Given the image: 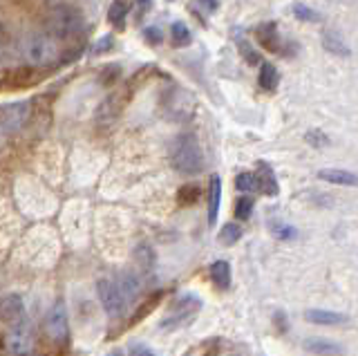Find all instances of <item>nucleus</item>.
<instances>
[{
    "label": "nucleus",
    "instance_id": "nucleus-9",
    "mask_svg": "<svg viewBox=\"0 0 358 356\" xmlns=\"http://www.w3.org/2000/svg\"><path fill=\"white\" fill-rule=\"evenodd\" d=\"M0 318L7 322V327L18 325V322L27 320L25 316V305H22V298L16 294H9L0 300Z\"/></svg>",
    "mask_w": 358,
    "mask_h": 356
},
{
    "label": "nucleus",
    "instance_id": "nucleus-28",
    "mask_svg": "<svg viewBox=\"0 0 358 356\" xmlns=\"http://www.w3.org/2000/svg\"><path fill=\"white\" fill-rule=\"evenodd\" d=\"M137 260L141 264V269L145 271H150L152 269V264H155V253L150 247H145V244H141V247L137 249Z\"/></svg>",
    "mask_w": 358,
    "mask_h": 356
},
{
    "label": "nucleus",
    "instance_id": "nucleus-18",
    "mask_svg": "<svg viewBox=\"0 0 358 356\" xmlns=\"http://www.w3.org/2000/svg\"><path fill=\"white\" fill-rule=\"evenodd\" d=\"M162 298H164V292H155L152 296H148V300H145L143 305H139V309L132 314V318H130L128 325H137V322H141L143 318H148V316L152 314V311L157 309V305L162 303Z\"/></svg>",
    "mask_w": 358,
    "mask_h": 356
},
{
    "label": "nucleus",
    "instance_id": "nucleus-1",
    "mask_svg": "<svg viewBox=\"0 0 358 356\" xmlns=\"http://www.w3.org/2000/svg\"><path fill=\"white\" fill-rule=\"evenodd\" d=\"M20 50L22 57L29 65H36V68H48V65H54L59 61V45L56 41L48 34V31H27L20 41Z\"/></svg>",
    "mask_w": 358,
    "mask_h": 356
},
{
    "label": "nucleus",
    "instance_id": "nucleus-21",
    "mask_svg": "<svg viewBox=\"0 0 358 356\" xmlns=\"http://www.w3.org/2000/svg\"><path fill=\"white\" fill-rule=\"evenodd\" d=\"M257 83H260L264 90H275L280 83V72L275 65L271 63H262L260 68V76H257Z\"/></svg>",
    "mask_w": 358,
    "mask_h": 356
},
{
    "label": "nucleus",
    "instance_id": "nucleus-4",
    "mask_svg": "<svg viewBox=\"0 0 358 356\" xmlns=\"http://www.w3.org/2000/svg\"><path fill=\"white\" fill-rule=\"evenodd\" d=\"M36 343H34V334L27 320L11 325L5 336V350L9 356H31Z\"/></svg>",
    "mask_w": 358,
    "mask_h": 356
},
{
    "label": "nucleus",
    "instance_id": "nucleus-23",
    "mask_svg": "<svg viewBox=\"0 0 358 356\" xmlns=\"http://www.w3.org/2000/svg\"><path fill=\"white\" fill-rule=\"evenodd\" d=\"M171 38L177 48H186V45H190V41H193V34H190V29L182 23V20H177V23H173V27H171Z\"/></svg>",
    "mask_w": 358,
    "mask_h": 356
},
{
    "label": "nucleus",
    "instance_id": "nucleus-22",
    "mask_svg": "<svg viewBox=\"0 0 358 356\" xmlns=\"http://www.w3.org/2000/svg\"><path fill=\"white\" fill-rule=\"evenodd\" d=\"M322 45L327 48L331 54H338V57H350V48H347V43L336 34V31H327V34L322 36Z\"/></svg>",
    "mask_w": 358,
    "mask_h": 356
},
{
    "label": "nucleus",
    "instance_id": "nucleus-36",
    "mask_svg": "<svg viewBox=\"0 0 358 356\" xmlns=\"http://www.w3.org/2000/svg\"><path fill=\"white\" fill-rule=\"evenodd\" d=\"M3 146H5V135L0 132V148H3Z\"/></svg>",
    "mask_w": 358,
    "mask_h": 356
},
{
    "label": "nucleus",
    "instance_id": "nucleus-17",
    "mask_svg": "<svg viewBox=\"0 0 358 356\" xmlns=\"http://www.w3.org/2000/svg\"><path fill=\"white\" fill-rule=\"evenodd\" d=\"M320 180L336 184V186H356V175L352 171H343V169H322L318 173Z\"/></svg>",
    "mask_w": 358,
    "mask_h": 356
},
{
    "label": "nucleus",
    "instance_id": "nucleus-7",
    "mask_svg": "<svg viewBox=\"0 0 358 356\" xmlns=\"http://www.w3.org/2000/svg\"><path fill=\"white\" fill-rule=\"evenodd\" d=\"M96 294H99V300L101 305H103L106 314L108 316H121L123 309H126V300H123L119 287L115 280H108V278H101L96 283Z\"/></svg>",
    "mask_w": 358,
    "mask_h": 356
},
{
    "label": "nucleus",
    "instance_id": "nucleus-2",
    "mask_svg": "<svg viewBox=\"0 0 358 356\" xmlns=\"http://www.w3.org/2000/svg\"><path fill=\"white\" fill-rule=\"evenodd\" d=\"M45 31L56 41H70L83 34L85 29V20L81 16V12L74 7H67V5H59L50 9L48 20H45Z\"/></svg>",
    "mask_w": 358,
    "mask_h": 356
},
{
    "label": "nucleus",
    "instance_id": "nucleus-33",
    "mask_svg": "<svg viewBox=\"0 0 358 356\" xmlns=\"http://www.w3.org/2000/svg\"><path fill=\"white\" fill-rule=\"evenodd\" d=\"M273 233L278 238H282V240L296 238V229H291V227H273Z\"/></svg>",
    "mask_w": 358,
    "mask_h": 356
},
{
    "label": "nucleus",
    "instance_id": "nucleus-19",
    "mask_svg": "<svg viewBox=\"0 0 358 356\" xmlns=\"http://www.w3.org/2000/svg\"><path fill=\"white\" fill-rule=\"evenodd\" d=\"M210 278L220 289H229L231 287V266L227 260H217L210 264Z\"/></svg>",
    "mask_w": 358,
    "mask_h": 356
},
{
    "label": "nucleus",
    "instance_id": "nucleus-35",
    "mask_svg": "<svg viewBox=\"0 0 358 356\" xmlns=\"http://www.w3.org/2000/svg\"><path fill=\"white\" fill-rule=\"evenodd\" d=\"M242 54H244V57H246V61H249V63H257V61H260V57H257V54L255 52H251L249 50V45H246V43H242Z\"/></svg>",
    "mask_w": 358,
    "mask_h": 356
},
{
    "label": "nucleus",
    "instance_id": "nucleus-34",
    "mask_svg": "<svg viewBox=\"0 0 358 356\" xmlns=\"http://www.w3.org/2000/svg\"><path fill=\"white\" fill-rule=\"evenodd\" d=\"M320 135H322V132L311 130L309 135H307V141H309V143H313V146H324V143H327V139H324V137H322V139H318Z\"/></svg>",
    "mask_w": 358,
    "mask_h": 356
},
{
    "label": "nucleus",
    "instance_id": "nucleus-24",
    "mask_svg": "<svg viewBox=\"0 0 358 356\" xmlns=\"http://www.w3.org/2000/svg\"><path fill=\"white\" fill-rule=\"evenodd\" d=\"M291 14H294L298 20H302V23H320V14L316 12V9L307 7L305 3H294V5H291Z\"/></svg>",
    "mask_w": 358,
    "mask_h": 356
},
{
    "label": "nucleus",
    "instance_id": "nucleus-15",
    "mask_svg": "<svg viewBox=\"0 0 358 356\" xmlns=\"http://www.w3.org/2000/svg\"><path fill=\"white\" fill-rule=\"evenodd\" d=\"M305 318L313 325H341V322L347 320L345 314H338V311H329V309H309L305 311Z\"/></svg>",
    "mask_w": 358,
    "mask_h": 356
},
{
    "label": "nucleus",
    "instance_id": "nucleus-31",
    "mask_svg": "<svg viewBox=\"0 0 358 356\" xmlns=\"http://www.w3.org/2000/svg\"><path fill=\"white\" fill-rule=\"evenodd\" d=\"M112 45H115V38H112V36H103V38H101V41L96 43V45H94L92 54H106V52L112 50Z\"/></svg>",
    "mask_w": 358,
    "mask_h": 356
},
{
    "label": "nucleus",
    "instance_id": "nucleus-30",
    "mask_svg": "<svg viewBox=\"0 0 358 356\" xmlns=\"http://www.w3.org/2000/svg\"><path fill=\"white\" fill-rule=\"evenodd\" d=\"M143 38L148 41V43H152V45H157V43H162V41H164V34H162V29H159V27H145Z\"/></svg>",
    "mask_w": 358,
    "mask_h": 356
},
{
    "label": "nucleus",
    "instance_id": "nucleus-14",
    "mask_svg": "<svg viewBox=\"0 0 358 356\" xmlns=\"http://www.w3.org/2000/svg\"><path fill=\"white\" fill-rule=\"evenodd\" d=\"M255 38L268 52H278L280 50V31H278L275 23H264V25L257 27L255 29Z\"/></svg>",
    "mask_w": 358,
    "mask_h": 356
},
{
    "label": "nucleus",
    "instance_id": "nucleus-13",
    "mask_svg": "<svg viewBox=\"0 0 358 356\" xmlns=\"http://www.w3.org/2000/svg\"><path fill=\"white\" fill-rule=\"evenodd\" d=\"M128 12H130V0H112L108 9V23L117 31H123L126 29Z\"/></svg>",
    "mask_w": 358,
    "mask_h": 356
},
{
    "label": "nucleus",
    "instance_id": "nucleus-5",
    "mask_svg": "<svg viewBox=\"0 0 358 356\" xmlns=\"http://www.w3.org/2000/svg\"><path fill=\"white\" fill-rule=\"evenodd\" d=\"M45 334L54 345L70 343V320H67V311L61 303L54 305L45 316Z\"/></svg>",
    "mask_w": 358,
    "mask_h": 356
},
{
    "label": "nucleus",
    "instance_id": "nucleus-20",
    "mask_svg": "<svg viewBox=\"0 0 358 356\" xmlns=\"http://www.w3.org/2000/svg\"><path fill=\"white\" fill-rule=\"evenodd\" d=\"M220 350H222L220 339H206V341L193 345V348H188L184 356H217Z\"/></svg>",
    "mask_w": 358,
    "mask_h": 356
},
{
    "label": "nucleus",
    "instance_id": "nucleus-10",
    "mask_svg": "<svg viewBox=\"0 0 358 356\" xmlns=\"http://www.w3.org/2000/svg\"><path fill=\"white\" fill-rule=\"evenodd\" d=\"M253 180H255V188L260 193L268 195V197H275L280 193V184L275 180V173L268 164L264 162H257V169L253 173Z\"/></svg>",
    "mask_w": 358,
    "mask_h": 356
},
{
    "label": "nucleus",
    "instance_id": "nucleus-16",
    "mask_svg": "<svg viewBox=\"0 0 358 356\" xmlns=\"http://www.w3.org/2000/svg\"><path fill=\"white\" fill-rule=\"evenodd\" d=\"M115 283H117L119 292H121V296H123L126 303H132V300L137 298V294H139V280H137V276H134V273L123 271V273H119V278H117Z\"/></svg>",
    "mask_w": 358,
    "mask_h": 356
},
{
    "label": "nucleus",
    "instance_id": "nucleus-32",
    "mask_svg": "<svg viewBox=\"0 0 358 356\" xmlns=\"http://www.w3.org/2000/svg\"><path fill=\"white\" fill-rule=\"evenodd\" d=\"M130 356H157L152 350H148L145 345H139V343H134L132 348H130Z\"/></svg>",
    "mask_w": 358,
    "mask_h": 356
},
{
    "label": "nucleus",
    "instance_id": "nucleus-27",
    "mask_svg": "<svg viewBox=\"0 0 358 356\" xmlns=\"http://www.w3.org/2000/svg\"><path fill=\"white\" fill-rule=\"evenodd\" d=\"M253 213V199L251 197H240L238 202H235V218L238 220H249Z\"/></svg>",
    "mask_w": 358,
    "mask_h": 356
},
{
    "label": "nucleus",
    "instance_id": "nucleus-6",
    "mask_svg": "<svg viewBox=\"0 0 358 356\" xmlns=\"http://www.w3.org/2000/svg\"><path fill=\"white\" fill-rule=\"evenodd\" d=\"M29 110H31L29 101H14V104H7L0 108V132H3L5 137L18 132L27 124Z\"/></svg>",
    "mask_w": 358,
    "mask_h": 356
},
{
    "label": "nucleus",
    "instance_id": "nucleus-25",
    "mask_svg": "<svg viewBox=\"0 0 358 356\" xmlns=\"http://www.w3.org/2000/svg\"><path fill=\"white\" fill-rule=\"evenodd\" d=\"M220 242L224 244V247H233L235 242H238L242 238V227L235 225V222H229V225H224L222 231H220Z\"/></svg>",
    "mask_w": 358,
    "mask_h": 356
},
{
    "label": "nucleus",
    "instance_id": "nucleus-11",
    "mask_svg": "<svg viewBox=\"0 0 358 356\" xmlns=\"http://www.w3.org/2000/svg\"><path fill=\"white\" fill-rule=\"evenodd\" d=\"M305 350L316 354V356H341L345 354V348L338 345L331 339H320V336H311L305 341Z\"/></svg>",
    "mask_w": 358,
    "mask_h": 356
},
{
    "label": "nucleus",
    "instance_id": "nucleus-38",
    "mask_svg": "<svg viewBox=\"0 0 358 356\" xmlns=\"http://www.w3.org/2000/svg\"><path fill=\"white\" fill-rule=\"evenodd\" d=\"M112 356H123L121 352H112Z\"/></svg>",
    "mask_w": 358,
    "mask_h": 356
},
{
    "label": "nucleus",
    "instance_id": "nucleus-29",
    "mask_svg": "<svg viewBox=\"0 0 358 356\" xmlns=\"http://www.w3.org/2000/svg\"><path fill=\"white\" fill-rule=\"evenodd\" d=\"M235 188L242 193H251L255 191V180H253V173H240L235 177Z\"/></svg>",
    "mask_w": 358,
    "mask_h": 356
},
{
    "label": "nucleus",
    "instance_id": "nucleus-8",
    "mask_svg": "<svg viewBox=\"0 0 358 356\" xmlns=\"http://www.w3.org/2000/svg\"><path fill=\"white\" fill-rule=\"evenodd\" d=\"M126 99H128V92L126 90H115L112 94H108L103 101H101L99 110H96V121L101 126H110L115 124L119 119V115L123 113V108H126Z\"/></svg>",
    "mask_w": 358,
    "mask_h": 356
},
{
    "label": "nucleus",
    "instance_id": "nucleus-3",
    "mask_svg": "<svg viewBox=\"0 0 358 356\" xmlns=\"http://www.w3.org/2000/svg\"><path fill=\"white\" fill-rule=\"evenodd\" d=\"M173 166L182 175H197L204 169V152L193 137H184L173 148Z\"/></svg>",
    "mask_w": 358,
    "mask_h": 356
},
{
    "label": "nucleus",
    "instance_id": "nucleus-26",
    "mask_svg": "<svg viewBox=\"0 0 358 356\" xmlns=\"http://www.w3.org/2000/svg\"><path fill=\"white\" fill-rule=\"evenodd\" d=\"M197 199H199V186L197 184H186V186L179 188L177 202L182 206H193V204H197Z\"/></svg>",
    "mask_w": 358,
    "mask_h": 356
},
{
    "label": "nucleus",
    "instance_id": "nucleus-12",
    "mask_svg": "<svg viewBox=\"0 0 358 356\" xmlns=\"http://www.w3.org/2000/svg\"><path fill=\"white\" fill-rule=\"evenodd\" d=\"M220 204H222V177L213 175L208 182V225L210 227H215V222H217Z\"/></svg>",
    "mask_w": 358,
    "mask_h": 356
},
{
    "label": "nucleus",
    "instance_id": "nucleus-37",
    "mask_svg": "<svg viewBox=\"0 0 358 356\" xmlns=\"http://www.w3.org/2000/svg\"><path fill=\"white\" fill-rule=\"evenodd\" d=\"M148 3H150V0H139V5H141V7H143V5H148Z\"/></svg>",
    "mask_w": 358,
    "mask_h": 356
}]
</instances>
